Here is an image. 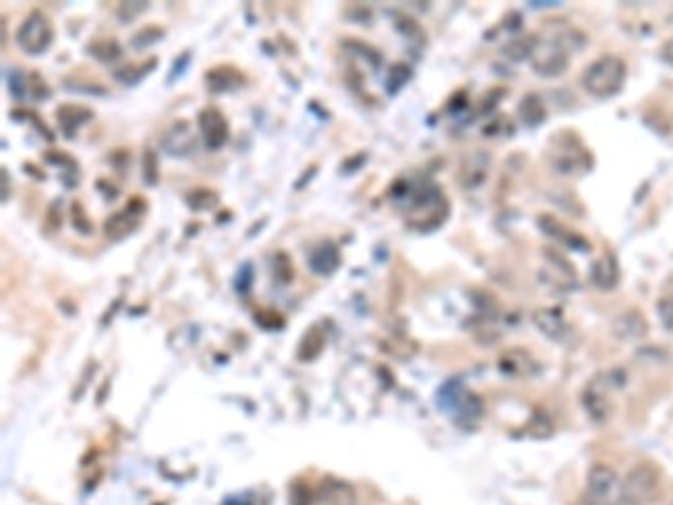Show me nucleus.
Segmentation results:
<instances>
[{
	"label": "nucleus",
	"mask_w": 673,
	"mask_h": 505,
	"mask_svg": "<svg viewBox=\"0 0 673 505\" xmlns=\"http://www.w3.org/2000/svg\"><path fill=\"white\" fill-rule=\"evenodd\" d=\"M199 131L201 135H204V142H205V147L207 150H220V147L226 145L228 142V121L226 116H224L218 108H204V110L199 112Z\"/></svg>",
	"instance_id": "obj_7"
},
{
	"label": "nucleus",
	"mask_w": 673,
	"mask_h": 505,
	"mask_svg": "<svg viewBox=\"0 0 673 505\" xmlns=\"http://www.w3.org/2000/svg\"><path fill=\"white\" fill-rule=\"evenodd\" d=\"M611 331H614V336L622 342H636L648 333V323L640 310L630 309L615 317L614 323H611Z\"/></svg>",
	"instance_id": "obj_9"
},
{
	"label": "nucleus",
	"mask_w": 673,
	"mask_h": 505,
	"mask_svg": "<svg viewBox=\"0 0 673 505\" xmlns=\"http://www.w3.org/2000/svg\"><path fill=\"white\" fill-rule=\"evenodd\" d=\"M626 384V375L622 369L614 371H603L599 375H594L589 385L583 392V406L594 423H605L611 416V394L622 390Z\"/></svg>",
	"instance_id": "obj_3"
},
{
	"label": "nucleus",
	"mask_w": 673,
	"mask_h": 505,
	"mask_svg": "<svg viewBox=\"0 0 673 505\" xmlns=\"http://www.w3.org/2000/svg\"><path fill=\"white\" fill-rule=\"evenodd\" d=\"M73 222H75L73 224L75 230L81 232V235H85V237L94 232V226H91L88 214H85V209L81 207V204H77V201L73 204Z\"/></svg>",
	"instance_id": "obj_24"
},
{
	"label": "nucleus",
	"mask_w": 673,
	"mask_h": 505,
	"mask_svg": "<svg viewBox=\"0 0 673 505\" xmlns=\"http://www.w3.org/2000/svg\"><path fill=\"white\" fill-rule=\"evenodd\" d=\"M657 315H659L663 328L668 331H673V297L671 294H665V297L657 300Z\"/></svg>",
	"instance_id": "obj_22"
},
{
	"label": "nucleus",
	"mask_w": 673,
	"mask_h": 505,
	"mask_svg": "<svg viewBox=\"0 0 673 505\" xmlns=\"http://www.w3.org/2000/svg\"><path fill=\"white\" fill-rule=\"evenodd\" d=\"M189 54H183V57L179 58V65H174V68H173V73H170V75H173V77H179L183 71H184V67H187V62H189Z\"/></svg>",
	"instance_id": "obj_28"
},
{
	"label": "nucleus",
	"mask_w": 673,
	"mask_h": 505,
	"mask_svg": "<svg viewBox=\"0 0 673 505\" xmlns=\"http://www.w3.org/2000/svg\"><path fill=\"white\" fill-rule=\"evenodd\" d=\"M626 75H628V67L620 57L614 54H605V57L597 58L586 67L583 73V88L591 93L593 98H611L620 93Z\"/></svg>",
	"instance_id": "obj_2"
},
{
	"label": "nucleus",
	"mask_w": 673,
	"mask_h": 505,
	"mask_svg": "<svg viewBox=\"0 0 673 505\" xmlns=\"http://www.w3.org/2000/svg\"><path fill=\"white\" fill-rule=\"evenodd\" d=\"M27 91H32L36 100H48L50 98V91H48V85H46L40 75L37 73H32L27 77Z\"/></svg>",
	"instance_id": "obj_26"
},
{
	"label": "nucleus",
	"mask_w": 673,
	"mask_h": 505,
	"mask_svg": "<svg viewBox=\"0 0 673 505\" xmlns=\"http://www.w3.org/2000/svg\"><path fill=\"white\" fill-rule=\"evenodd\" d=\"M591 282L597 286L599 290H614L617 282H620V268L614 255H603L591 269Z\"/></svg>",
	"instance_id": "obj_12"
},
{
	"label": "nucleus",
	"mask_w": 673,
	"mask_h": 505,
	"mask_svg": "<svg viewBox=\"0 0 673 505\" xmlns=\"http://www.w3.org/2000/svg\"><path fill=\"white\" fill-rule=\"evenodd\" d=\"M158 178H160V168H158V158L156 153H153L152 150H145L143 153V181L145 184H158Z\"/></svg>",
	"instance_id": "obj_21"
},
{
	"label": "nucleus",
	"mask_w": 673,
	"mask_h": 505,
	"mask_svg": "<svg viewBox=\"0 0 673 505\" xmlns=\"http://www.w3.org/2000/svg\"><path fill=\"white\" fill-rule=\"evenodd\" d=\"M205 81H207V88H210L214 93H228V91H235L241 88V85L245 83V77L235 67L220 65L205 73Z\"/></svg>",
	"instance_id": "obj_11"
},
{
	"label": "nucleus",
	"mask_w": 673,
	"mask_h": 505,
	"mask_svg": "<svg viewBox=\"0 0 673 505\" xmlns=\"http://www.w3.org/2000/svg\"><path fill=\"white\" fill-rule=\"evenodd\" d=\"M54 29L50 19L42 11H34L17 31V44L23 52L40 57L52 46Z\"/></svg>",
	"instance_id": "obj_6"
},
{
	"label": "nucleus",
	"mask_w": 673,
	"mask_h": 505,
	"mask_svg": "<svg viewBox=\"0 0 673 505\" xmlns=\"http://www.w3.org/2000/svg\"><path fill=\"white\" fill-rule=\"evenodd\" d=\"M532 323H535V328L543 333V336L553 342H562L568 333V323L558 309L547 307L537 309L535 313H532Z\"/></svg>",
	"instance_id": "obj_10"
},
{
	"label": "nucleus",
	"mask_w": 673,
	"mask_h": 505,
	"mask_svg": "<svg viewBox=\"0 0 673 505\" xmlns=\"http://www.w3.org/2000/svg\"><path fill=\"white\" fill-rule=\"evenodd\" d=\"M586 505H624V480L607 464H594L586 475Z\"/></svg>",
	"instance_id": "obj_4"
},
{
	"label": "nucleus",
	"mask_w": 673,
	"mask_h": 505,
	"mask_svg": "<svg viewBox=\"0 0 673 505\" xmlns=\"http://www.w3.org/2000/svg\"><path fill=\"white\" fill-rule=\"evenodd\" d=\"M307 505H357V493L344 480L326 479L309 497Z\"/></svg>",
	"instance_id": "obj_8"
},
{
	"label": "nucleus",
	"mask_w": 673,
	"mask_h": 505,
	"mask_svg": "<svg viewBox=\"0 0 673 505\" xmlns=\"http://www.w3.org/2000/svg\"><path fill=\"white\" fill-rule=\"evenodd\" d=\"M663 52H665V60H669V62H673V40H669L668 44H665V48H663Z\"/></svg>",
	"instance_id": "obj_29"
},
{
	"label": "nucleus",
	"mask_w": 673,
	"mask_h": 505,
	"mask_svg": "<svg viewBox=\"0 0 673 505\" xmlns=\"http://www.w3.org/2000/svg\"><path fill=\"white\" fill-rule=\"evenodd\" d=\"M521 116L524 122H529L535 127V124H539L541 121L545 119V108L543 104H541V100L537 96H529L522 100L521 104Z\"/></svg>",
	"instance_id": "obj_19"
},
{
	"label": "nucleus",
	"mask_w": 673,
	"mask_h": 505,
	"mask_svg": "<svg viewBox=\"0 0 673 505\" xmlns=\"http://www.w3.org/2000/svg\"><path fill=\"white\" fill-rule=\"evenodd\" d=\"M139 226V216L129 212V209H125V212H119L110 216L106 220V226H104V232L108 238L112 240H122L129 235H133V232L137 230Z\"/></svg>",
	"instance_id": "obj_14"
},
{
	"label": "nucleus",
	"mask_w": 673,
	"mask_h": 505,
	"mask_svg": "<svg viewBox=\"0 0 673 505\" xmlns=\"http://www.w3.org/2000/svg\"><path fill=\"white\" fill-rule=\"evenodd\" d=\"M162 36H164V34H162V29L150 26V27H145V29L139 31V34L133 37V46H135L137 50L148 48V46L156 44Z\"/></svg>",
	"instance_id": "obj_23"
},
{
	"label": "nucleus",
	"mask_w": 673,
	"mask_h": 505,
	"mask_svg": "<svg viewBox=\"0 0 673 505\" xmlns=\"http://www.w3.org/2000/svg\"><path fill=\"white\" fill-rule=\"evenodd\" d=\"M57 119L60 122V127H63L65 135L67 137H73V131L79 129L83 122H88L94 119V112L88 110L85 106H71V104H65L60 106V110L57 112Z\"/></svg>",
	"instance_id": "obj_16"
},
{
	"label": "nucleus",
	"mask_w": 673,
	"mask_h": 505,
	"mask_svg": "<svg viewBox=\"0 0 673 505\" xmlns=\"http://www.w3.org/2000/svg\"><path fill=\"white\" fill-rule=\"evenodd\" d=\"M218 195L212 189H195L184 195V204H187L191 209L195 212H205V209H212L214 205H218Z\"/></svg>",
	"instance_id": "obj_17"
},
{
	"label": "nucleus",
	"mask_w": 673,
	"mask_h": 505,
	"mask_svg": "<svg viewBox=\"0 0 673 505\" xmlns=\"http://www.w3.org/2000/svg\"><path fill=\"white\" fill-rule=\"evenodd\" d=\"M251 282H253V268H251V263H245V266L241 268V271H238V278H237L238 292H249Z\"/></svg>",
	"instance_id": "obj_27"
},
{
	"label": "nucleus",
	"mask_w": 673,
	"mask_h": 505,
	"mask_svg": "<svg viewBox=\"0 0 673 505\" xmlns=\"http://www.w3.org/2000/svg\"><path fill=\"white\" fill-rule=\"evenodd\" d=\"M390 75H392V77H390V79H396V75H398V68H396V67H394ZM408 79H411V77H398V85H400V88H402V85H405V83H406Z\"/></svg>",
	"instance_id": "obj_30"
},
{
	"label": "nucleus",
	"mask_w": 673,
	"mask_h": 505,
	"mask_svg": "<svg viewBox=\"0 0 673 505\" xmlns=\"http://www.w3.org/2000/svg\"><path fill=\"white\" fill-rule=\"evenodd\" d=\"M309 268L317 276H331L340 268V251L334 243H323L309 258Z\"/></svg>",
	"instance_id": "obj_13"
},
{
	"label": "nucleus",
	"mask_w": 673,
	"mask_h": 505,
	"mask_svg": "<svg viewBox=\"0 0 673 505\" xmlns=\"http://www.w3.org/2000/svg\"><path fill=\"white\" fill-rule=\"evenodd\" d=\"M671 297H673V294H671Z\"/></svg>",
	"instance_id": "obj_31"
},
{
	"label": "nucleus",
	"mask_w": 673,
	"mask_h": 505,
	"mask_svg": "<svg viewBox=\"0 0 673 505\" xmlns=\"http://www.w3.org/2000/svg\"><path fill=\"white\" fill-rule=\"evenodd\" d=\"M9 89L13 93L15 100H23L26 98L27 93V77L19 73V71H13L11 77H9Z\"/></svg>",
	"instance_id": "obj_25"
},
{
	"label": "nucleus",
	"mask_w": 673,
	"mask_h": 505,
	"mask_svg": "<svg viewBox=\"0 0 673 505\" xmlns=\"http://www.w3.org/2000/svg\"><path fill=\"white\" fill-rule=\"evenodd\" d=\"M586 37L576 29L560 31L555 36L535 37L531 42L529 62L541 77H558L570 65V52L583 50Z\"/></svg>",
	"instance_id": "obj_1"
},
{
	"label": "nucleus",
	"mask_w": 673,
	"mask_h": 505,
	"mask_svg": "<svg viewBox=\"0 0 673 505\" xmlns=\"http://www.w3.org/2000/svg\"><path fill=\"white\" fill-rule=\"evenodd\" d=\"M661 495V477L653 464H638L624 479V505H653Z\"/></svg>",
	"instance_id": "obj_5"
},
{
	"label": "nucleus",
	"mask_w": 673,
	"mask_h": 505,
	"mask_svg": "<svg viewBox=\"0 0 673 505\" xmlns=\"http://www.w3.org/2000/svg\"><path fill=\"white\" fill-rule=\"evenodd\" d=\"M506 363H508V367H504V371L508 373V375H529L532 359H531V354H526L524 351H512L504 356V361H501V364H506Z\"/></svg>",
	"instance_id": "obj_18"
},
{
	"label": "nucleus",
	"mask_w": 673,
	"mask_h": 505,
	"mask_svg": "<svg viewBox=\"0 0 673 505\" xmlns=\"http://www.w3.org/2000/svg\"><path fill=\"white\" fill-rule=\"evenodd\" d=\"M88 52L94 54V57L98 60L108 62V60H116V58H119L122 50H121V46L116 44L114 40H98V42H94V44L89 46Z\"/></svg>",
	"instance_id": "obj_20"
},
{
	"label": "nucleus",
	"mask_w": 673,
	"mask_h": 505,
	"mask_svg": "<svg viewBox=\"0 0 673 505\" xmlns=\"http://www.w3.org/2000/svg\"><path fill=\"white\" fill-rule=\"evenodd\" d=\"M176 145L174 152L170 155H187L195 152V137L191 135V129L187 122H174V127L170 129V133L164 137V150Z\"/></svg>",
	"instance_id": "obj_15"
}]
</instances>
